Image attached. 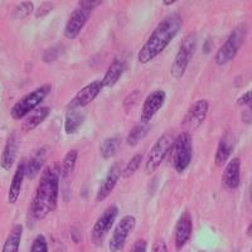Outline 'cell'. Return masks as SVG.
Segmentation results:
<instances>
[{"label":"cell","mask_w":252,"mask_h":252,"mask_svg":"<svg viewBox=\"0 0 252 252\" xmlns=\"http://www.w3.org/2000/svg\"><path fill=\"white\" fill-rule=\"evenodd\" d=\"M60 179V164L55 163L46 166L31 204V215L35 220H43L57 208Z\"/></svg>","instance_id":"cell-1"},{"label":"cell","mask_w":252,"mask_h":252,"mask_svg":"<svg viewBox=\"0 0 252 252\" xmlns=\"http://www.w3.org/2000/svg\"><path fill=\"white\" fill-rule=\"evenodd\" d=\"M182 27V19L178 14L166 15L159 22L150 37L139 51L138 60L141 64L152 62L154 58L169 46L170 42L177 37Z\"/></svg>","instance_id":"cell-2"},{"label":"cell","mask_w":252,"mask_h":252,"mask_svg":"<svg viewBox=\"0 0 252 252\" xmlns=\"http://www.w3.org/2000/svg\"><path fill=\"white\" fill-rule=\"evenodd\" d=\"M52 86L49 83L43 85V86L38 87L34 91L27 94L24 97L20 98L19 101L14 103V106L10 109V116L14 120H20V119H26L31 112L38 109V105L43 102L44 98L47 97L51 92Z\"/></svg>","instance_id":"cell-3"},{"label":"cell","mask_w":252,"mask_h":252,"mask_svg":"<svg viewBox=\"0 0 252 252\" xmlns=\"http://www.w3.org/2000/svg\"><path fill=\"white\" fill-rule=\"evenodd\" d=\"M195 48H197V34L195 33H189L183 40L178 49L177 55L173 60L172 67H170V75L174 80H181L186 73L188 64L194 55Z\"/></svg>","instance_id":"cell-4"},{"label":"cell","mask_w":252,"mask_h":252,"mask_svg":"<svg viewBox=\"0 0 252 252\" xmlns=\"http://www.w3.org/2000/svg\"><path fill=\"white\" fill-rule=\"evenodd\" d=\"M172 158L173 166L177 170V173L182 174L186 172V169L192 161V136L188 131H183L175 136L174 141L172 144Z\"/></svg>","instance_id":"cell-5"},{"label":"cell","mask_w":252,"mask_h":252,"mask_svg":"<svg viewBox=\"0 0 252 252\" xmlns=\"http://www.w3.org/2000/svg\"><path fill=\"white\" fill-rule=\"evenodd\" d=\"M245 35H246V28L244 26H238L237 28L231 32L226 42L222 44V47L218 49L215 56V62L218 66H223L235 58L241 44L244 42Z\"/></svg>","instance_id":"cell-6"},{"label":"cell","mask_w":252,"mask_h":252,"mask_svg":"<svg viewBox=\"0 0 252 252\" xmlns=\"http://www.w3.org/2000/svg\"><path fill=\"white\" fill-rule=\"evenodd\" d=\"M172 138L168 134H163L155 141L150 152L148 153L145 164H144V170L146 175H152L161 165L166 155L169 154L172 149Z\"/></svg>","instance_id":"cell-7"},{"label":"cell","mask_w":252,"mask_h":252,"mask_svg":"<svg viewBox=\"0 0 252 252\" xmlns=\"http://www.w3.org/2000/svg\"><path fill=\"white\" fill-rule=\"evenodd\" d=\"M119 215V208L116 206H110L107 207L106 211L100 216L96 223H94V228L91 232V241L92 244L96 246H101L103 238L107 235L111 227L114 226L115 220Z\"/></svg>","instance_id":"cell-8"},{"label":"cell","mask_w":252,"mask_h":252,"mask_svg":"<svg viewBox=\"0 0 252 252\" xmlns=\"http://www.w3.org/2000/svg\"><path fill=\"white\" fill-rule=\"evenodd\" d=\"M136 220L134 216H125L119 220V223L115 227L111 238L109 241V249L111 252H119L125 246L126 240L135 228Z\"/></svg>","instance_id":"cell-9"},{"label":"cell","mask_w":252,"mask_h":252,"mask_svg":"<svg viewBox=\"0 0 252 252\" xmlns=\"http://www.w3.org/2000/svg\"><path fill=\"white\" fill-rule=\"evenodd\" d=\"M209 110V102L204 98L195 101L190 105L183 119V125L189 129H197L206 120Z\"/></svg>","instance_id":"cell-10"},{"label":"cell","mask_w":252,"mask_h":252,"mask_svg":"<svg viewBox=\"0 0 252 252\" xmlns=\"http://www.w3.org/2000/svg\"><path fill=\"white\" fill-rule=\"evenodd\" d=\"M90 14L91 12L86 10L83 8H77L72 12L71 17L67 20V24L64 27V31H63V34L67 39H75L80 35L81 31L85 26H86L87 20H89Z\"/></svg>","instance_id":"cell-11"},{"label":"cell","mask_w":252,"mask_h":252,"mask_svg":"<svg viewBox=\"0 0 252 252\" xmlns=\"http://www.w3.org/2000/svg\"><path fill=\"white\" fill-rule=\"evenodd\" d=\"M102 89L103 86L101 81H94V82L89 83L87 86L81 89L76 94L73 100L68 103V110L80 109V107L87 106L89 103H91L94 98L97 97L98 94H100Z\"/></svg>","instance_id":"cell-12"},{"label":"cell","mask_w":252,"mask_h":252,"mask_svg":"<svg viewBox=\"0 0 252 252\" xmlns=\"http://www.w3.org/2000/svg\"><path fill=\"white\" fill-rule=\"evenodd\" d=\"M165 98L166 94L161 90H157V91H153L152 94H149V96L146 97L145 102H144L143 109H141V123H149L154 118L155 114L161 109V106L165 102Z\"/></svg>","instance_id":"cell-13"},{"label":"cell","mask_w":252,"mask_h":252,"mask_svg":"<svg viewBox=\"0 0 252 252\" xmlns=\"http://www.w3.org/2000/svg\"><path fill=\"white\" fill-rule=\"evenodd\" d=\"M193 232V220L189 212H183L182 216L178 220L177 224H175V231H174V241H175V247L178 250L183 249L189 241L190 236Z\"/></svg>","instance_id":"cell-14"},{"label":"cell","mask_w":252,"mask_h":252,"mask_svg":"<svg viewBox=\"0 0 252 252\" xmlns=\"http://www.w3.org/2000/svg\"><path fill=\"white\" fill-rule=\"evenodd\" d=\"M121 177V170H120V164L115 163L114 165L111 166V169L107 172L106 177L101 183L100 188H98L97 195H96V199L97 202H102L105 201L107 197L112 193V190L115 189L116 184L119 182V178Z\"/></svg>","instance_id":"cell-15"},{"label":"cell","mask_w":252,"mask_h":252,"mask_svg":"<svg viewBox=\"0 0 252 252\" xmlns=\"http://www.w3.org/2000/svg\"><path fill=\"white\" fill-rule=\"evenodd\" d=\"M27 177V163L26 161H19L17 169H15L14 175L10 182V187L8 190V203L15 204L18 201V198L20 195V190H22V186H23L24 178Z\"/></svg>","instance_id":"cell-16"},{"label":"cell","mask_w":252,"mask_h":252,"mask_svg":"<svg viewBox=\"0 0 252 252\" xmlns=\"http://www.w3.org/2000/svg\"><path fill=\"white\" fill-rule=\"evenodd\" d=\"M241 160L240 158H233L227 163L222 174V186L227 189H236L240 186Z\"/></svg>","instance_id":"cell-17"},{"label":"cell","mask_w":252,"mask_h":252,"mask_svg":"<svg viewBox=\"0 0 252 252\" xmlns=\"http://www.w3.org/2000/svg\"><path fill=\"white\" fill-rule=\"evenodd\" d=\"M18 154V136L17 132H12L6 139L5 146L0 157V166L4 170H10L14 165L15 158Z\"/></svg>","instance_id":"cell-18"},{"label":"cell","mask_w":252,"mask_h":252,"mask_svg":"<svg viewBox=\"0 0 252 252\" xmlns=\"http://www.w3.org/2000/svg\"><path fill=\"white\" fill-rule=\"evenodd\" d=\"M47 155H48V148H46V146L39 148L32 154L28 163H27V177L29 179H33L39 174L47 160Z\"/></svg>","instance_id":"cell-19"},{"label":"cell","mask_w":252,"mask_h":252,"mask_svg":"<svg viewBox=\"0 0 252 252\" xmlns=\"http://www.w3.org/2000/svg\"><path fill=\"white\" fill-rule=\"evenodd\" d=\"M233 148H235V143H233V138L231 136V134L226 132L223 134V136L220 138V143H218L217 152H216L215 161L216 165L222 166L228 161L229 157L232 155Z\"/></svg>","instance_id":"cell-20"},{"label":"cell","mask_w":252,"mask_h":252,"mask_svg":"<svg viewBox=\"0 0 252 252\" xmlns=\"http://www.w3.org/2000/svg\"><path fill=\"white\" fill-rule=\"evenodd\" d=\"M124 68H125V64H124L123 61L119 60V58H115L111 62V64L109 66V68H107L103 78L101 80L102 86L109 87V89L110 87H114L115 85L118 83V81L120 80L121 75H123L124 72Z\"/></svg>","instance_id":"cell-21"},{"label":"cell","mask_w":252,"mask_h":252,"mask_svg":"<svg viewBox=\"0 0 252 252\" xmlns=\"http://www.w3.org/2000/svg\"><path fill=\"white\" fill-rule=\"evenodd\" d=\"M49 112H51V109L46 106L38 107V109H35L34 111L31 112V114H29L23 121V125H22L23 131L28 132V131H32V130H34L37 126H39L40 124L43 123V121L48 118Z\"/></svg>","instance_id":"cell-22"},{"label":"cell","mask_w":252,"mask_h":252,"mask_svg":"<svg viewBox=\"0 0 252 252\" xmlns=\"http://www.w3.org/2000/svg\"><path fill=\"white\" fill-rule=\"evenodd\" d=\"M22 236H23V226L22 224H15L10 229V232H9L8 237H6L5 242L3 245L1 252H19Z\"/></svg>","instance_id":"cell-23"},{"label":"cell","mask_w":252,"mask_h":252,"mask_svg":"<svg viewBox=\"0 0 252 252\" xmlns=\"http://www.w3.org/2000/svg\"><path fill=\"white\" fill-rule=\"evenodd\" d=\"M83 121H85V115L78 111V109L68 110L66 115V120H64V131H66V134L72 135L77 132Z\"/></svg>","instance_id":"cell-24"},{"label":"cell","mask_w":252,"mask_h":252,"mask_svg":"<svg viewBox=\"0 0 252 252\" xmlns=\"http://www.w3.org/2000/svg\"><path fill=\"white\" fill-rule=\"evenodd\" d=\"M78 152L76 149H71L64 155L62 166H61V178H63V181H69L71 179V175L73 174V170H75Z\"/></svg>","instance_id":"cell-25"},{"label":"cell","mask_w":252,"mask_h":252,"mask_svg":"<svg viewBox=\"0 0 252 252\" xmlns=\"http://www.w3.org/2000/svg\"><path fill=\"white\" fill-rule=\"evenodd\" d=\"M237 106L241 109V116L245 124L252 123V91L245 92L237 100Z\"/></svg>","instance_id":"cell-26"},{"label":"cell","mask_w":252,"mask_h":252,"mask_svg":"<svg viewBox=\"0 0 252 252\" xmlns=\"http://www.w3.org/2000/svg\"><path fill=\"white\" fill-rule=\"evenodd\" d=\"M149 131V125L148 124H138V125H135L130 132L127 134V138H126V143L129 146H135L141 139H144L146 136Z\"/></svg>","instance_id":"cell-27"},{"label":"cell","mask_w":252,"mask_h":252,"mask_svg":"<svg viewBox=\"0 0 252 252\" xmlns=\"http://www.w3.org/2000/svg\"><path fill=\"white\" fill-rule=\"evenodd\" d=\"M119 146H120V139L119 138H109L103 140V143L100 146L101 157L103 159H110L118 153Z\"/></svg>","instance_id":"cell-28"},{"label":"cell","mask_w":252,"mask_h":252,"mask_svg":"<svg viewBox=\"0 0 252 252\" xmlns=\"http://www.w3.org/2000/svg\"><path fill=\"white\" fill-rule=\"evenodd\" d=\"M141 161H143V155H141L140 153H139V154H135L134 157L127 161V164H126L125 168L123 169V172H121V177L125 178V179L132 177L135 173L138 172Z\"/></svg>","instance_id":"cell-29"},{"label":"cell","mask_w":252,"mask_h":252,"mask_svg":"<svg viewBox=\"0 0 252 252\" xmlns=\"http://www.w3.org/2000/svg\"><path fill=\"white\" fill-rule=\"evenodd\" d=\"M33 3L32 1H23V3L18 4L15 6L14 12H13V17L18 18V19H22V18H26L28 15H31V13L33 12Z\"/></svg>","instance_id":"cell-30"},{"label":"cell","mask_w":252,"mask_h":252,"mask_svg":"<svg viewBox=\"0 0 252 252\" xmlns=\"http://www.w3.org/2000/svg\"><path fill=\"white\" fill-rule=\"evenodd\" d=\"M29 252H48V242L43 235H38L32 244Z\"/></svg>","instance_id":"cell-31"},{"label":"cell","mask_w":252,"mask_h":252,"mask_svg":"<svg viewBox=\"0 0 252 252\" xmlns=\"http://www.w3.org/2000/svg\"><path fill=\"white\" fill-rule=\"evenodd\" d=\"M52 10H53V4L48 3V1H47V3H43L39 8H38L37 12H35V18L46 17V15H48Z\"/></svg>","instance_id":"cell-32"},{"label":"cell","mask_w":252,"mask_h":252,"mask_svg":"<svg viewBox=\"0 0 252 252\" xmlns=\"http://www.w3.org/2000/svg\"><path fill=\"white\" fill-rule=\"evenodd\" d=\"M58 55H60V52H58V47H55V48H49L44 52V55H43V57H42V60H43L44 62L49 63V62H52V61L57 60Z\"/></svg>","instance_id":"cell-33"},{"label":"cell","mask_w":252,"mask_h":252,"mask_svg":"<svg viewBox=\"0 0 252 252\" xmlns=\"http://www.w3.org/2000/svg\"><path fill=\"white\" fill-rule=\"evenodd\" d=\"M146 249H148V242L143 238L138 240L134 244V246L131 247L129 252H146Z\"/></svg>","instance_id":"cell-34"},{"label":"cell","mask_w":252,"mask_h":252,"mask_svg":"<svg viewBox=\"0 0 252 252\" xmlns=\"http://www.w3.org/2000/svg\"><path fill=\"white\" fill-rule=\"evenodd\" d=\"M139 96H140V92H139L138 90H136V91H134V92H131V94H130L129 96L126 97L125 102H124L125 107H131L132 105H134V103L138 102Z\"/></svg>","instance_id":"cell-35"},{"label":"cell","mask_w":252,"mask_h":252,"mask_svg":"<svg viewBox=\"0 0 252 252\" xmlns=\"http://www.w3.org/2000/svg\"><path fill=\"white\" fill-rule=\"evenodd\" d=\"M78 4H80L81 8L92 12V9H94L96 6H98V5H101V4H102V1H91V0L89 1V0H83V1H78Z\"/></svg>","instance_id":"cell-36"},{"label":"cell","mask_w":252,"mask_h":252,"mask_svg":"<svg viewBox=\"0 0 252 252\" xmlns=\"http://www.w3.org/2000/svg\"><path fill=\"white\" fill-rule=\"evenodd\" d=\"M153 252H169V251H168L166 244L163 240H158L154 244V247H153Z\"/></svg>","instance_id":"cell-37"},{"label":"cell","mask_w":252,"mask_h":252,"mask_svg":"<svg viewBox=\"0 0 252 252\" xmlns=\"http://www.w3.org/2000/svg\"><path fill=\"white\" fill-rule=\"evenodd\" d=\"M71 236H72V241H75V242H80V235L77 233V229L76 228L72 229Z\"/></svg>","instance_id":"cell-38"},{"label":"cell","mask_w":252,"mask_h":252,"mask_svg":"<svg viewBox=\"0 0 252 252\" xmlns=\"http://www.w3.org/2000/svg\"><path fill=\"white\" fill-rule=\"evenodd\" d=\"M209 51H211V42H209V40H207L203 46V52L204 53H209Z\"/></svg>","instance_id":"cell-39"},{"label":"cell","mask_w":252,"mask_h":252,"mask_svg":"<svg viewBox=\"0 0 252 252\" xmlns=\"http://www.w3.org/2000/svg\"><path fill=\"white\" fill-rule=\"evenodd\" d=\"M175 3V0H163V5H173Z\"/></svg>","instance_id":"cell-40"},{"label":"cell","mask_w":252,"mask_h":252,"mask_svg":"<svg viewBox=\"0 0 252 252\" xmlns=\"http://www.w3.org/2000/svg\"><path fill=\"white\" fill-rule=\"evenodd\" d=\"M247 236H249V237H251V238H252V223L250 224L249 228H247Z\"/></svg>","instance_id":"cell-41"},{"label":"cell","mask_w":252,"mask_h":252,"mask_svg":"<svg viewBox=\"0 0 252 252\" xmlns=\"http://www.w3.org/2000/svg\"><path fill=\"white\" fill-rule=\"evenodd\" d=\"M250 199H251V204H252V189H251V192H250Z\"/></svg>","instance_id":"cell-42"}]
</instances>
